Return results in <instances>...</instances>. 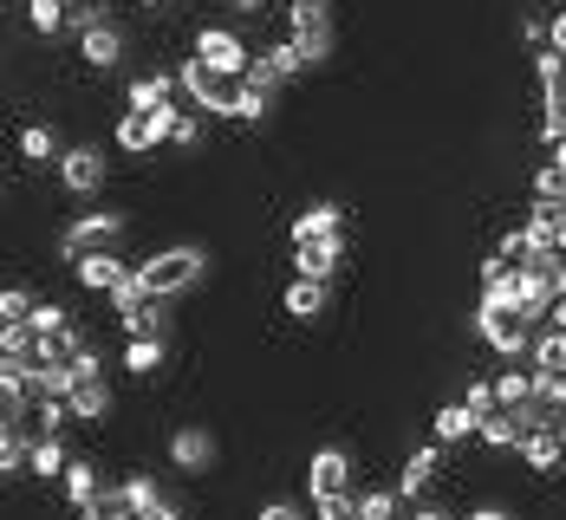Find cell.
Listing matches in <instances>:
<instances>
[{
    "label": "cell",
    "mask_w": 566,
    "mask_h": 520,
    "mask_svg": "<svg viewBox=\"0 0 566 520\" xmlns=\"http://www.w3.org/2000/svg\"><path fill=\"white\" fill-rule=\"evenodd\" d=\"M176 78H182V105H196L202 117H241L248 78H234V72H216L209 59H196V53L176 59Z\"/></svg>",
    "instance_id": "1"
},
{
    "label": "cell",
    "mask_w": 566,
    "mask_h": 520,
    "mask_svg": "<svg viewBox=\"0 0 566 520\" xmlns=\"http://www.w3.org/2000/svg\"><path fill=\"white\" fill-rule=\"evenodd\" d=\"M137 274H144L150 299H182V293L202 287V274H209V254H202L196 241H176V247H157L150 261H137Z\"/></svg>",
    "instance_id": "2"
},
{
    "label": "cell",
    "mask_w": 566,
    "mask_h": 520,
    "mask_svg": "<svg viewBox=\"0 0 566 520\" xmlns=\"http://www.w3.org/2000/svg\"><path fill=\"white\" fill-rule=\"evenodd\" d=\"M124 234H130V215L124 209H92V215H78L72 229L59 234V261L78 267L92 254H124Z\"/></svg>",
    "instance_id": "3"
},
{
    "label": "cell",
    "mask_w": 566,
    "mask_h": 520,
    "mask_svg": "<svg viewBox=\"0 0 566 520\" xmlns=\"http://www.w3.org/2000/svg\"><path fill=\"white\" fill-rule=\"evenodd\" d=\"M475 332L502 351V358H527L541 326H534L521 306H509V299H475Z\"/></svg>",
    "instance_id": "4"
},
{
    "label": "cell",
    "mask_w": 566,
    "mask_h": 520,
    "mask_svg": "<svg viewBox=\"0 0 566 520\" xmlns=\"http://www.w3.org/2000/svg\"><path fill=\"white\" fill-rule=\"evenodd\" d=\"M176 117H182V105H176V112H124L117 130H112V144L124 157H157V150H170Z\"/></svg>",
    "instance_id": "5"
},
{
    "label": "cell",
    "mask_w": 566,
    "mask_h": 520,
    "mask_svg": "<svg viewBox=\"0 0 566 520\" xmlns=\"http://www.w3.org/2000/svg\"><path fill=\"white\" fill-rule=\"evenodd\" d=\"M65 404H72V416H78V423H92V429L112 416V378H105L98 351H85V358L72 364V391H65Z\"/></svg>",
    "instance_id": "6"
},
{
    "label": "cell",
    "mask_w": 566,
    "mask_h": 520,
    "mask_svg": "<svg viewBox=\"0 0 566 520\" xmlns=\"http://www.w3.org/2000/svg\"><path fill=\"white\" fill-rule=\"evenodd\" d=\"M306 495H313V508H319V501L358 495V468H352V456H345L339 443H326V449L306 456Z\"/></svg>",
    "instance_id": "7"
},
{
    "label": "cell",
    "mask_w": 566,
    "mask_h": 520,
    "mask_svg": "<svg viewBox=\"0 0 566 520\" xmlns=\"http://www.w3.org/2000/svg\"><path fill=\"white\" fill-rule=\"evenodd\" d=\"M189 53L209 59L216 72H234V78H248V65H254V46L234 33V26H196V40H189Z\"/></svg>",
    "instance_id": "8"
},
{
    "label": "cell",
    "mask_w": 566,
    "mask_h": 520,
    "mask_svg": "<svg viewBox=\"0 0 566 520\" xmlns=\"http://www.w3.org/2000/svg\"><path fill=\"white\" fill-rule=\"evenodd\" d=\"M176 105H182L176 65H150V72H137V78L124 85V112H176Z\"/></svg>",
    "instance_id": "9"
},
{
    "label": "cell",
    "mask_w": 566,
    "mask_h": 520,
    "mask_svg": "<svg viewBox=\"0 0 566 520\" xmlns=\"http://www.w3.org/2000/svg\"><path fill=\"white\" fill-rule=\"evenodd\" d=\"M105 182H112V163H105L98 144H72V150L59 157V189H65V195H98Z\"/></svg>",
    "instance_id": "10"
},
{
    "label": "cell",
    "mask_w": 566,
    "mask_h": 520,
    "mask_svg": "<svg viewBox=\"0 0 566 520\" xmlns=\"http://www.w3.org/2000/svg\"><path fill=\"white\" fill-rule=\"evenodd\" d=\"M170 468H182L189 481H202V475L216 468V436H209L202 423H182L170 436Z\"/></svg>",
    "instance_id": "11"
},
{
    "label": "cell",
    "mask_w": 566,
    "mask_h": 520,
    "mask_svg": "<svg viewBox=\"0 0 566 520\" xmlns=\"http://www.w3.org/2000/svg\"><path fill=\"white\" fill-rule=\"evenodd\" d=\"M124 53H130V40H124V26H92L85 40H78V59H85V72H117L124 65Z\"/></svg>",
    "instance_id": "12"
},
{
    "label": "cell",
    "mask_w": 566,
    "mask_h": 520,
    "mask_svg": "<svg viewBox=\"0 0 566 520\" xmlns=\"http://www.w3.org/2000/svg\"><path fill=\"white\" fill-rule=\"evenodd\" d=\"M345 261V241H293V274L300 280H333Z\"/></svg>",
    "instance_id": "13"
},
{
    "label": "cell",
    "mask_w": 566,
    "mask_h": 520,
    "mask_svg": "<svg viewBox=\"0 0 566 520\" xmlns=\"http://www.w3.org/2000/svg\"><path fill=\"white\" fill-rule=\"evenodd\" d=\"M130 267H137V261H124V254H92V261H78V267H72V280H78L85 293H105V299H112V293L124 287V274H130Z\"/></svg>",
    "instance_id": "14"
},
{
    "label": "cell",
    "mask_w": 566,
    "mask_h": 520,
    "mask_svg": "<svg viewBox=\"0 0 566 520\" xmlns=\"http://www.w3.org/2000/svg\"><path fill=\"white\" fill-rule=\"evenodd\" d=\"M437 468H443V443H430V449H410V456H403V468H397V495H403V501H417V495L437 481Z\"/></svg>",
    "instance_id": "15"
},
{
    "label": "cell",
    "mask_w": 566,
    "mask_h": 520,
    "mask_svg": "<svg viewBox=\"0 0 566 520\" xmlns=\"http://www.w3.org/2000/svg\"><path fill=\"white\" fill-rule=\"evenodd\" d=\"M293 241H345V209L339 202H313L293 215Z\"/></svg>",
    "instance_id": "16"
},
{
    "label": "cell",
    "mask_w": 566,
    "mask_h": 520,
    "mask_svg": "<svg viewBox=\"0 0 566 520\" xmlns=\"http://www.w3.org/2000/svg\"><path fill=\"white\" fill-rule=\"evenodd\" d=\"M469 436H482V416L462 404V397L430 416V443H443V449H450V443H469Z\"/></svg>",
    "instance_id": "17"
},
{
    "label": "cell",
    "mask_w": 566,
    "mask_h": 520,
    "mask_svg": "<svg viewBox=\"0 0 566 520\" xmlns=\"http://www.w3.org/2000/svg\"><path fill=\"white\" fill-rule=\"evenodd\" d=\"M65 150H72V144L59 137L53 124H27V130H20V157H27L33 170H59V157H65Z\"/></svg>",
    "instance_id": "18"
},
{
    "label": "cell",
    "mask_w": 566,
    "mask_h": 520,
    "mask_svg": "<svg viewBox=\"0 0 566 520\" xmlns=\"http://www.w3.org/2000/svg\"><path fill=\"white\" fill-rule=\"evenodd\" d=\"M326 287H333V280H300V274H293V287L281 293V312L300 319V326H313V319L326 312Z\"/></svg>",
    "instance_id": "19"
},
{
    "label": "cell",
    "mask_w": 566,
    "mask_h": 520,
    "mask_svg": "<svg viewBox=\"0 0 566 520\" xmlns=\"http://www.w3.org/2000/svg\"><path fill=\"white\" fill-rule=\"evenodd\" d=\"M286 40L300 46L306 65H326L333 59V20H286Z\"/></svg>",
    "instance_id": "20"
},
{
    "label": "cell",
    "mask_w": 566,
    "mask_h": 520,
    "mask_svg": "<svg viewBox=\"0 0 566 520\" xmlns=\"http://www.w3.org/2000/svg\"><path fill=\"white\" fill-rule=\"evenodd\" d=\"M59 488H65V501H72V508L85 514V508H92V501L105 495V475H98V463H85V456H72V468H65V481H59Z\"/></svg>",
    "instance_id": "21"
},
{
    "label": "cell",
    "mask_w": 566,
    "mask_h": 520,
    "mask_svg": "<svg viewBox=\"0 0 566 520\" xmlns=\"http://www.w3.org/2000/svg\"><path fill=\"white\" fill-rule=\"evenodd\" d=\"M521 463L534 468V475H554V468L566 463V436L560 429H534V436L521 443Z\"/></svg>",
    "instance_id": "22"
},
{
    "label": "cell",
    "mask_w": 566,
    "mask_h": 520,
    "mask_svg": "<svg viewBox=\"0 0 566 520\" xmlns=\"http://www.w3.org/2000/svg\"><path fill=\"white\" fill-rule=\"evenodd\" d=\"M117 326H124V339H170V299H150V306L124 312Z\"/></svg>",
    "instance_id": "23"
},
{
    "label": "cell",
    "mask_w": 566,
    "mask_h": 520,
    "mask_svg": "<svg viewBox=\"0 0 566 520\" xmlns=\"http://www.w3.org/2000/svg\"><path fill=\"white\" fill-rule=\"evenodd\" d=\"M65 468H72L65 436H33V463H27V475H40V481H65Z\"/></svg>",
    "instance_id": "24"
},
{
    "label": "cell",
    "mask_w": 566,
    "mask_h": 520,
    "mask_svg": "<svg viewBox=\"0 0 566 520\" xmlns=\"http://www.w3.org/2000/svg\"><path fill=\"white\" fill-rule=\"evenodd\" d=\"M170 364V346L164 339H124V371L130 378H157Z\"/></svg>",
    "instance_id": "25"
},
{
    "label": "cell",
    "mask_w": 566,
    "mask_h": 520,
    "mask_svg": "<svg viewBox=\"0 0 566 520\" xmlns=\"http://www.w3.org/2000/svg\"><path fill=\"white\" fill-rule=\"evenodd\" d=\"M527 371H566V326H541V332H534Z\"/></svg>",
    "instance_id": "26"
},
{
    "label": "cell",
    "mask_w": 566,
    "mask_h": 520,
    "mask_svg": "<svg viewBox=\"0 0 566 520\" xmlns=\"http://www.w3.org/2000/svg\"><path fill=\"white\" fill-rule=\"evenodd\" d=\"M482 443H489V449H521V443H527L521 410H495V416H482Z\"/></svg>",
    "instance_id": "27"
},
{
    "label": "cell",
    "mask_w": 566,
    "mask_h": 520,
    "mask_svg": "<svg viewBox=\"0 0 566 520\" xmlns=\"http://www.w3.org/2000/svg\"><path fill=\"white\" fill-rule=\"evenodd\" d=\"M65 13H72V0H27V26H33L46 46L65 33Z\"/></svg>",
    "instance_id": "28"
},
{
    "label": "cell",
    "mask_w": 566,
    "mask_h": 520,
    "mask_svg": "<svg viewBox=\"0 0 566 520\" xmlns=\"http://www.w3.org/2000/svg\"><path fill=\"white\" fill-rule=\"evenodd\" d=\"M352 501H358V520H403V495H397V481L391 488H358Z\"/></svg>",
    "instance_id": "29"
},
{
    "label": "cell",
    "mask_w": 566,
    "mask_h": 520,
    "mask_svg": "<svg viewBox=\"0 0 566 520\" xmlns=\"http://www.w3.org/2000/svg\"><path fill=\"white\" fill-rule=\"evenodd\" d=\"M534 209H547V215H566V170L547 157V170L534 176Z\"/></svg>",
    "instance_id": "30"
},
{
    "label": "cell",
    "mask_w": 566,
    "mask_h": 520,
    "mask_svg": "<svg viewBox=\"0 0 566 520\" xmlns=\"http://www.w3.org/2000/svg\"><path fill=\"white\" fill-rule=\"evenodd\" d=\"M33 312H40V293L33 287H7L0 293V326H27Z\"/></svg>",
    "instance_id": "31"
},
{
    "label": "cell",
    "mask_w": 566,
    "mask_h": 520,
    "mask_svg": "<svg viewBox=\"0 0 566 520\" xmlns=\"http://www.w3.org/2000/svg\"><path fill=\"white\" fill-rule=\"evenodd\" d=\"M65 423H72V404L65 397H40L33 404V436H65Z\"/></svg>",
    "instance_id": "32"
},
{
    "label": "cell",
    "mask_w": 566,
    "mask_h": 520,
    "mask_svg": "<svg viewBox=\"0 0 566 520\" xmlns=\"http://www.w3.org/2000/svg\"><path fill=\"white\" fill-rule=\"evenodd\" d=\"M495 397H502V410H521L534 397V371H502L495 378Z\"/></svg>",
    "instance_id": "33"
},
{
    "label": "cell",
    "mask_w": 566,
    "mask_h": 520,
    "mask_svg": "<svg viewBox=\"0 0 566 520\" xmlns=\"http://www.w3.org/2000/svg\"><path fill=\"white\" fill-rule=\"evenodd\" d=\"M137 306H150V287H144V274L130 267V274H124V287L112 293V312L124 319V312H137Z\"/></svg>",
    "instance_id": "34"
},
{
    "label": "cell",
    "mask_w": 566,
    "mask_h": 520,
    "mask_svg": "<svg viewBox=\"0 0 566 520\" xmlns=\"http://www.w3.org/2000/svg\"><path fill=\"white\" fill-rule=\"evenodd\" d=\"M124 501H130V514H144L150 501H164V488L150 475H124Z\"/></svg>",
    "instance_id": "35"
},
{
    "label": "cell",
    "mask_w": 566,
    "mask_h": 520,
    "mask_svg": "<svg viewBox=\"0 0 566 520\" xmlns=\"http://www.w3.org/2000/svg\"><path fill=\"white\" fill-rule=\"evenodd\" d=\"M65 326H72V312H65L59 299H40V312H33V332H40V339H53V332H65Z\"/></svg>",
    "instance_id": "36"
},
{
    "label": "cell",
    "mask_w": 566,
    "mask_h": 520,
    "mask_svg": "<svg viewBox=\"0 0 566 520\" xmlns=\"http://www.w3.org/2000/svg\"><path fill=\"white\" fill-rule=\"evenodd\" d=\"M462 404L475 410V416H495L502 397H495V384H482V378H475V384H462Z\"/></svg>",
    "instance_id": "37"
},
{
    "label": "cell",
    "mask_w": 566,
    "mask_h": 520,
    "mask_svg": "<svg viewBox=\"0 0 566 520\" xmlns=\"http://www.w3.org/2000/svg\"><path fill=\"white\" fill-rule=\"evenodd\" d=\"M196 144H202V117H196L189 105H182V117H176V137H170V150H196Z\"/></svg>",
    "instance_id": "38"
},
{
    "label": "cell",
    "mask_w": 566,
    "mask_h": 520,
    "mask_svg": "<svg viewBox=\"0 0 566 520\" xmlns=\"http://www.w3.org/2000/svg\"><path fill=\"white\" fill-rule=\"evenodd\" d=\"M286 20H333L326 0H286Z\"/></svg>",
    "instance_id": "39"
},
{
    "label": "cell",
    "mask_w": 566,
    "mask_h": 520,
    "mask_svg": "<svg viewBox=\"0 0 566 520\" xmlns=\"http://www.w3.org/2000/svg\"><path fill=\"white\" fill-rule=\"evenodd\" d=\"M254 520H306V508H300V501H286V495H281V501H268V508H261Z\"/></svg>",
    "instance_id": "40"
},
{
    "label": "cell",
    "mask_w": 566,
    "mask_h": 520,
    "mask_svg": "<svg viewBox=\"0 0 566 520\" xmlns=\"http://www.w3.org/2000/svg\"><path fill=\"white\" fill-rule=\"evenodd\" d=\"M137 520H182V508H176L170 495H164V501H150V508H144Z\"/></svg>",
    "instance_id": "41"
},
{
    "label": "cell",
    "mask_w": 566,
    "mask_h": 520,
    "mask_svg": "<svg viewBox=\"0 0 566 520\" xmlns=\"http://www.w3.org/2000/svg\"><path fill=\"white\" fill-rule=\"evenodd\" d=\"M462 520H514V508H502V501H482V508H469Z\"/></svg>",
    "instance_id": "42"
},
{
    "label": "cell",
    "mask_w": 566,
    "mask_h": 520,
    "mask_svg": "<svg viewBox=\"0 0 566 520\" xmlns=\"http://www.w3.org/2000/svg\"><path fill=\"white\" fill-rule=\"evenodd\" d=\"M410 520H462V514H455V508H443V501H423Z\"/></svg>",
    "instance_id": "43"
},
{
    "label": "cell",
    "mask_w": 566,
    "mask_h": 520,
    "mask_svg": "<svg viewBox=\"0 0 566 520\" xmlns=\"http://www.w3.org/2000/svg\"><path fill=\"white\" fill-rule=\"evenodd\" d=\"M228 7H234L241 20H261V13H268V0H228Z\"/></svg>",
    "instance_id": "44"
},
{
    "label": "cell",
    "mask_w": 566,
    "mask_h": 520,
    "mask_svg": "<svg viewBox=\"0 0 566 520\" xmlns=\"http://www.w3.org/2000/svg\"><path fill=\"white\" fill-rule=\"evenodd\" d=\"M137 7H144V13H164V7H170V0H137Z\"/></svg>",
    "instance_id": "45"
},
{
    "label": "cell",
    "mask_w": 566,
    "mask_h": 520,
    "mask_svg": "<svg viewBox=\"0 0 566 520\" xmlns=\"http://www.w3.org/2000/svg\"><path fill=\"white\" fill-rule=\"evenodd\" d=\"M554 163H560V170H566V137H560V144H554Z\"/></svg>",
    "instance_id": "46"
},
{
    "label": "cell",
    "mask_w": 566,
    "mask_h": 520,
    "mask_svg": "<svg viewBox=\"0 0 566 520\" xmlns=\"http://www.w3.org/2000/svg\"><path fill=\"white\" fill-rule=\"evenodd\" d=\"M547 326H566V299H560V312H554V319H547Z\"/></svg>",
    "instance_id": "47"
},
{
    "label": "cell",
    "mask_w": 566,
    "mask_h": 520,
    "mask_svg": "<svg viewBox=\"0 0 566 520\" xmlns=\"http://www.w3.org/2000/svg\"><path fill=\"white\" fill-rule=\"evenodd\" d=\"M560 287H566V254H560Z\"/></svg>",
    "instance_id": "48"
},
{
    "label": "cell",
    "mask_w": 566,
    "mask_h": 520,
    "mask_svg": "<svg viewBox=\"0 0 566 520\" xmlns=\"http://www.w3.org/2000/svg\"><path fill=\"white\" fill-rule=\"evenodd\" d=\"M78 520H98V514H78Z\"/></svg>",
    "instance_id": "49"
}]
</instances>
